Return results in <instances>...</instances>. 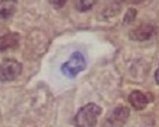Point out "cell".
Instances as JSON below:
<instances>
[{
    "label": "cell",
    "instance_id": "cell-1",
    "mask_svg": "<svg viewBox=\"0 0 159 127\" xmlns=\"http://www.w3.org/2000/svg\"><path fill=\"white\" fill-rule=\"evenodd\" d=\"M102 108L95 103H88L81 107L76 113L73 122L76 127H95Z\"/></svg>",
    "mask_w": 159,
    "mask_h": 127
},
{
    "label": "cell",
    "instance_id": "cell-2",
    "mask_svg": "<svg viewBox=\"0 0 159 127\" xmlns=\"http://www.w3.org/2000/svg\"><path fill=\"white\" fill-rule=\"evenodd\" d=\"M86 67V61L84 55L80 51L73 53L69 59L63 63L60 69L63 75L69 78L75 77Z\"/></svg>",
    "mask_w": 159,
    "mask_h": 127
},
{
    "label": "cell",
    "instance_id": "cell-3",
    "mask_svg": "<svg viewBox=\"0 0 159 127\" xmlns=\"http://www.w3.org/2000/svg\"><path fill=\"white\" fill-rule=\"evenodd\" d=\"M22 64L16 59H7L0 63V82L14 81L22 73Z\"/></svg>",
    "mask_w": 159,
    "mask_h": 127
},
{
    "label": "cell",
    "instance_id": "cell-4",
    "mask_svg": "<svg viewBox=\"0 0 159 127\" xmlns=\"http://www.w3.org/2000/svg\"><path fill=\"white\" fill-rule=\"evenodd\" d=\"M130 111L129 108L119 105L107 115L103 124L104 127H123L127 123Z\"/></svg>",
    "mask_w": 159,
    "mask_h": 127
},
{
    "label": "cell",
    "instance_id": "cell-5",
    "mask_svg": "<svg viewBox=\"0 0 159 127\" xmlns=\"http://www.w3.org/2000/svg\"><path fill=\"white\" fill-rule=\"evenodd\" d=\"M153 99V96L150 93H144L140 90L132 91L128 97L129 103L137 111L144 110Z\"/></svg>",
    "mask_w": 159,
    "mask_h": 127
},
{
    "label": "cell",
    "instance_id": "cell-6",
    "mask_svg": "<svg viewBox=\"0 0 159 127\" xmlns=\"http://www.w3.org/2000/svg\"><path fill=\"white\" fill-rule=\"evenodd\" d=\"M17 1H0V30L14 15L17 11Z\"/></svg>",
    "mask_w": 159,
    "mask_h": 127
},
{
    "label": "cell",
    "instance_id": "cell-7",
    "mask_svg": "<svg viewBox=\"0 0 159 127\" xmlns=\"http://www.w3.org/2000/svg\"><path fill=\"white\" fill-rule=\"evenodd\" d=\"M154 32L155 28L152 25L144 23L132 29L129 33V36L132 40L144 42L150 39Z\"/></svg>",
    "mask_w": 159,
    "mask_h": 127
},
{
    "label": "cell",
    "instance_id": "cell-8",
    "mask_svg": "<svg viewBox=\"0 0 159 127\" xmlns=\"http://www.w3.org/2000/svg\"><path fill=\"white\" fill-rule=\"evenodd\" d=\"M20 40V35L17 32H9L0 37V53L17 46Z\"/></svg>",
    "mask_w": 159,
    "mask_h": 127
},
{
    "label": "cell",
    "instance_id": "cell-9",
    "mask_svg": "<svg viewBox=\"0 0 159 127\" xmlns=\"http://www.w3.org/2000/svg\"><path fill=\"white\" fill-rule=\"evenodd\" d=\"M96 1H77L75 2V7L80 12H86L92 9Z\"/></svg>",
    "mask_w": 159,
    "mask_h": 127
},
{
    "label": "cell",
    "instance_id": "cell-10",
    "mask_svg": "<svg viewBox=\"0 0 159 127\" xmlns=\"http://www.w3.org/2000/svg\"><path fill=\"white\" fill-rule=\"evenodd\" d=\"M137 14V11L135 9L132 7L129 8L124 16V18H123L124 22L127 24L132 23L135 19Z\"/></svg>",
    "mask_w": 159,
    "mask_h": 127
},
{
    "label": "cell",
    "instance_id": "cell-11",
    "mask_svg": "<svg viewBox=\"0 0 159 127\" xmlns=\"http://www.w3.org/2000/svg\"><path fill=\"white\" fill-rule=\"evenodd\" d=\"M49 1L52 4V5H53V7H55L57 9L63 7L66 2V1H61V0H60V1Z\"/></svg>",
    "mask_w": 159,
    "mask_h": 127
},
{
    "label": "cell",
    "instance_id": "cell-12",
    "mask_svg": "<svg viewBox=\"0 0 159 127\" xmlns=\"http://www.w3.org/2000/svg\"><path fill=\"white\" fill-rule=\"evenodd\" d=\"M154 77H155V80L156 81V83L158 85H159V68L156 70Z\"/></svg>",
    "mask_w": 159,
    "mask_h": 127
},
{
    "label": "cell",
    "instance_id": "cell-13",
    "mask_svg": "<svg viewBox=\"0 0 159 127\" xmlns=\"http://www.w3.org/2000/svg\"><path fill=\"white\" fill-rule=\"evenodd\" d=\"M2 126V118H1V115L0 114V127H1Z\"/></svg>",
    "mask_w": 159,
    "mask_h": 127
}]
</instances>
